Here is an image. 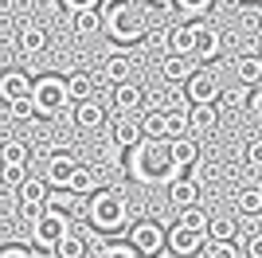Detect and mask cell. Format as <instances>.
I'll return each instance as SVG.
<instances>
[{
	"label": "cell",
	"instance_id": "31",
	"mask_svg": "<svg viewBox=\"0 0 262 258\" xmlns=\"http://www.w3.org/2000/svg\"><path fill=\"white\" fill-rule=\"evenodd\" d=\"M176 223H180V227H192V231H204V235H208V227H211V215L204 211V207H180Z\"/></svg>",
	"mask_w": 262,
	"mask_h": 258
},
{
	"label": "cell",
	"instance_id": "19",
	"mask_svg": "<svg viewBox=\"0 0 262 258\" xmlns=\"http://www.w3.org/2000/svg\"><path fill=\"white\" fill-rule=\"evenodd\" d=\"M20 55H28V59H35V55L47 51V32L39 28V24H24L20 28Z\"/></svg>",
	"mask_w": 262,
	"mask_h": 258
},
{
	"label": "cell",
	"instance_id": "29",
	"mask_svg": "<svg viewBox=\"0 0 262 258\" xmlns=\"http://www.w3.org/2000/svg\"><path fill=\"white\" fill-rule=\"evenodd\" d=\"M208 239H215V243H231V239H239V223H235L231 215H211Z\"/></svg>",
	"mask_w": 262,
	"mask_h": 258
},
{
	"label": "cell",
	"instance_id": "12",
	"mask_svg": "<svg viewBox=\"0 0 262 258\" xmlns=\"http://www.w3.org/2000/svg\"><path fill=\"white\" fill-rule=\"evenodd\" d=\"M32 86H35V78L32 75H24V71H4L0 75V102L8 106V102H16V98H28L32 94Z\"/></svg>",
	"mask_w": 262,
	"mask_h": 258
},
{
	"label": "cell",
	"instance_id": "28",
	"mask_svg": "<svg viewBox=\"0 0 262 258\" xmlns=\"http://www.w3.org/2000/svg\"><path fill=\"white\" fill-rule=\"evenodd\" d=\"M102 75L110 78V82H125V78H133V59L129 55H110L106 59V67H102Z\"/></svg>",
	"mask_w": 262,
	"mask_h": 258
},
{
	"label": "cell",
	"instance_id": "38",
	"mask_svg": "<svg viewBox=\"0 0 262 258\" xmlns=\"http://www.w3.org/2000/svg\"><path fill=\"white\" fill-rule=\"evenodd\" d=\"M211 4L215 0H176V12H184L188 20H200V16H208Z\"/></svg>",
	"mask_w": 262,
	"mask_h": 258
},
{
	"label": "cell",
	"instance_id": "5",
	"mask_svg": "<svg viewBox=\"0 0 262 258\" xmlns=\"http://www.w3.org/2000/svg\"><path fill=\"white\" fill-rule=\"evenodd\" d=\"M67 235H71V215L51 211V207H43L39 215H32V243H35V250H51L55 254V247H59Z\"/></svg>",
	"mask_w": 262,
	"mask_h": 258
},
{
	"label": "cell",
	"instance_id": "18",
	"mask_svg": "<svg viewBox=\"0 0 262 258\" xmlns=\"http://www.w3.org/2000/svg\"><path fill=\"white\" fill-rule=\"evenodd\" d=\"M71 192H78V196H94L98 188H106L102 184V168H90V164H78L75 168V176H71V184H67Z\"/></svg>",
	"mask_w": 262,
	"mask_h": 258
},
{
	"label": "cell",
	"instance_id": "22",
	"mask_svg": "<svg viewBox=\"0 0 262 258\" xmlns=\"http://www.w3.org/2000/svg\"><path fill=\"white\" fill-rule=\"evenodd\" d=\"M192 47H196V20L192 24H176L172 32H168V51L192 55Z\"/></svg>",
	"mask_w": 262,
	"mask_h": 258
},
{
	"label": "cell",
	"instance_id": "4",
	"mask_svg": "<svg viewBox=\"0 0 262 258\" xmlns=\"http://www.w3.org/2000/svg\"><path fill=\"white\" fill-rule=\"evenodd\" d=\"M32 98H35L39 118H55V114H63L67 102H71V86H67L63 75H39L35 86H32Z\"/></svg>",
	"mask_w": 262,
	"mask_h": 258
},
{
	"label": "cell",
	"instance_id": "37",
	"mask_svg": "<svg viewBox=\"0 0 262 258\" xmlns=\"http://www.w3.org/2000/svg\"><path fill=\"white\" fill-rule=\"evenodd\" d=\"M141 125H145V137H168V129H164V110L161 106L149 110V114L141 118Z\"/></svg>",
	"mask_w": 262,
	"mask_h": 258
},
{
	"label": "cell",
	"instance_id": "17",
	"mask_svg": "<svg viewBox=\"0 0 262 258\" xmlns=\"http://www.w3.org/2000/svg\"><path fill=\"white\" fill-rule=\"evenodd\" d=\"M141 137H145V125H141V121L133 118V114H118V121H114V145H121V149L129 153Z\"/></svg>",
	"mask_w": 262,
	"mask_h": 258
},
{
	"label": "cell",
	"instance_id": "9",
	"mask_svg": "<svg viewBox=\"0 0 262 258\" xmlns=\"http://www.w3.org/2000/svg\"><path fill=\"white\" fill-rule=\"evenodd\" d=\"M219 51H223V35H219V28H211L208 20H196V47H192V59L211 63V59H219Z\"/></svg>",
	"mask_w": 262,
	"mask_h": 258
},
{
	"label": "cell",
	"instance_id": "33",
	"mask_svg": "<svg viewBox=\"0 0 262 258\" xmlns=\"http://www.w3.org/2000/svg\"><path fill=\"white\" fill-rule=\"evenodd\" d=\"M8 118L12 121H32V118H39V110H35V98L28 94V98H16V102H8Z\"/></svg>",
	"mask_w": 262,
	"mask_h": 258
},
{
	"label": "cell",
	"instance_id": "24",
	"mask_svg": "<svg viewBox=\"0 0 262 258\" xmlns=\"http://www.w3.org/2000/svg\"><path fill=\"white\" fill-rule=\"evenodd\" d=\"M235 75L243 86H262V55H243L235 63Z\"/></svg>",
	"mask_w": 262,
	"mask_h": 258
},
{
	"label": "cell",
	"instance_id": "45",
	"mask_svg": "<svg viewBox=\"0 0 262 258\" xmlns=\"http://www.w3.org/2000/svg\"><path fill=\"white\" fill-rule=\"evenodd\" d=\"M251 114L254 121H262V86H254V94H251Z\"/></svg>",
	"mask_w": 262,
	"mask_h": 258
},
{
	"label": "cell",
	"instance_id": "3",
	"mask_svg": "<svg viewBox=\"0 0 262 258\" xmlns=\"http://www.w3.org/2000/svg\"><path fill=\"white\" fill-rule=\"evenodd\" d=\"M86 223H90V231H98V235H118V231H125V223H129L125 196H121L118 188H98L86 204Z\"/></svg>",
	"mask_w": 262,
	"mask_h": 258
},
{
	"label": "cell",
	"instance_id": "15",
	"mask_svg": "<svg viewBox=\"0 0 262 258\" xmlns=\"http://www.w3.org/2000/svg\"><path fill=\"white\" fill-rule=\"evenodd\" d=\"M168 204H172L176 211H180V207H196V204H200V184L192 180V176H184V172H180V176L168 184Z\"/></svg>",
	"mask_w": 262,
	"mask_h": 258
},
{
	"label": "cell",
	"instance_id": "23",
	"mask_svg": "<svg viewBox=\"0 0 262 258\" xmlns=\"http://www.w3.org/2000/svg\"><path fill=\"white\" fill-rule=\"evenodd\" d=\"M215 121H219L215 102H196V106H192V133H211Z\"/></svg>",
	"mask_w": 262,
	"mask_h": 258
},
{
	"label": "cell",
	"instance_id": "10",
	"mask_svg": "<svg viewBox=\"0 0 262 258\" xmlns=\"http://www.w3.org/2000/svg\"><path fill=\"white\" fill-rule=\"evenodd\" d=\"M204 231H192V227H180L176 223L172 231H168V250H172L176 258H192V254H200L204 250Z\"/></svg>",
	"mask_w": 262,
	"mask_h": 258
},
{
	"label": "cell",
	"instance_id": "20",
	"mask_svg": "<svg viewBox=\"0 0 262 258\" xmlns=\"http://www.w3.org/2000/svg\"><path fill=\"white\" fill-rule=\"evenodd\" d=\"M161 110H164L168 137H188V129H192V106H161Z\"/></svg>",
	"mask_w": 262,
	"mask_h": 258
},
{
	"label": "cell",
	"instance_id": "48",
	"mask_svg": "<svg viewBox=\"0 0 262 258\" xmlns=\"http://www.w3.org/2000/svg\"><path fill=\"white\" fill-rule=\"evenodd\" d=\"M258 55H262V51H258Z\"/></svg>",
	"mask_w": 262,
	"mask_h": 258
},
{
	"label": "cell",
	"instance_id": "8",
	"mask_svg": "<svg viewBox=\"0 0 262 258\" xmlns=\"http://www.w3.org/2000/svg\"><path fill=\"white\" fill-rule=\"evenodd\" d=\"M184 94H188V102H192V106H196V102H219L223 86H219V78L211 75L208 67H196V75L184 82Z\"/></svg>",
	"mask_w": 262,
	"mask_h": 258
},
{
	"label": "cell",
	"instance_id": "14",
	"mask_svg": "<svg viewBox=\"0 0 262 258\" xmlns=\"http://www.w3.org/2000/svg\"><path fill=\"white\" fill-rule=\"evenodd\" d=\"M192 75H196L192 55H176V51H168V55L161 59V78H164V82H188Z\"/></svg>",
	"mask_w": 262,
	"mask_h": 258
},
{
	"label": "cell",
	"instance_id": "32",
	"mask_svg": "<svg viewBox=\"0 0 262 258\" xmlns=\"http://www.w3.org/2000/svg\"><path fill=\"white\" fill-rule=\"evenodd\" d=\"M86 254H90V243H86V239H78L75 231L55 247V258H86Z\"/></svg>",
	"mask_w": 262,
	"mask_h": 258
},
{
	"label": "cell",
	"instance_id": "25",
	"mask_svg": "<svg viewBox=\"0 0 262 258\" xmlns=\"http://www.w3.org/2000/svg\"><path fill=\"white\" fill-rule=\"evenodd\" d=\"M106 28V12L102 8H86V12H75V35H94Z\"/></svg>",
	"mask_w": 262,
	"mask_h": 258
},
{
	"label": "cell",
	"instance_id": "34",
	"mask_svg": "<svg viewBox=\"0 0 262 258\" xmlns=\"http://www.w3.org/2000/svg\"><path fill=\"white\" fill-rule=\"evenodd\" d=\"M75 204H78V192H71V188H55L51 200H47L51 211H63V215H75Z\"/></svg>",
	"mask_w": 262,
	"mask_h": 258
},
{
	"label": "cell",
	"instance_id": "11",
	"mask_svg": "<svg viewBox=\"0 0 262 258\" xmlns=\"http://www.w3.org/2000/svg\"><path fill=\"white\" fill-rule=\"evenodd\" d=\"M75 168H78V161H75V153H51L47 157V168H43V176H47V184L51 188H67L71 184V176H75Z\"/></svg>",
	"mask_w": 262,
	"mask_h": 258
},
{
	"label": "cell",
	"instance_id": "36",
	"mask_svg": "<svg viewBox=\"0 0 262 258\" xmlns=\"http://www.w3.org/2000/svg\"><path fill=\"white\" fill-rule=\"evenodd\" d=\"M243 254H247V250H243L235 239H231V243H215V239H211L208 247H204V258H243Z\"/></svg>",
	"mask_w": 262,
	"mask_h": 258
},
{
	"label": "cell",
	"instance_id": "47",
	"mask_svg": "<svg viewBox=\"0 0 262 258\" xmlns=\"http://www.w3.org/2000/svg\"><path fill=\"white\" fill-rule=\"evenodd\" d=\"M243 4H262V0H243Z\"/></svg>",
	"mask_w": 262,
	"mask_h": 258
},
{
	"label": "cell",
	"instance_id": "44",
	"mask_svg": "<svg viewBox=\"0 0 262 258\" xmlns=\"http://www.w3.org/2000/svg\"><path fill=\"white\" fill-rule=\"evenodd\" d=\"M243 250H247V258H262V235H251L243 243Z\"/></svg>",
	"mask_w": 262,
	"mask_h": 258
},
{
	"label": "cell",
	"instance_id": "27",
	"mask_svg": "<svg viewBox=\"0 0 262 258\" xmlns=\"http://www.w3.org/2000/svg\"><path fill=\"white\" fill-rule=\"evenodd\" d=\"M172 157H176V164H180V172H188L200 161V145L192 137H172Z\"/></svg>",
	"mask_w": 262,
	"mask_h": 258
},
{
	"label": "cell",
	"instance_id": "30",
	"mask_svg": "<svg viewBox=\"0 0 262 258\" xmlns=\"http://www.w3.org/2000/svg\"><path fill=\"white\" fill-rule=\"evenodd\" d=\"M94 258H141L137 254V247H133L129 239H125V243H94Z\"/></svg>",
	"mask_w": 262,
	"mask_h": 258
},
{
	"label": "cell",
	"instance_id": "40",
	"mask_svg": "<svg viewBox=\"0 0 262 258\" xmlns=\"http://www.w3.org/2000/svg\"><path fill=\"white\" fill-rule=\"evenodd\" d=\"M24 180H28V164H4V184H8L12 192H16Z\"/></svg>",
	"mask_w": 262,
	"mask_h": 258
},
{
	"label": "cell",
	"instance_id": "16",
	"mask_svg": "<svg viewBox=\"0 0 262 258\" xmlns=\"http://www.w3.org/2000/svg\"><path fill=\"white\" fill-rule=\"evenodd\" d=\"M141 102H145V90L137 82H114V110L118 114H137L141 110Z\"/></svg>",
	"mask_w": 262,
	"mask_h": 258
},
{
	"label": "cell",
	"instance_id": "21",
	"mask_svg": "<svg viewBox=\"0 0 262 258\" xmlns=\"http://www.w3.org/2000/svg\"><path fill=\"white\" fill-rule=\"evenodd\" d=\"M219 114H239L243 106H251V86H227V90H223V94H219Z\"/></svg>",
	"mask_w": 262,
	"mask_h": 258
},
{
	"label": "cell",
	"instance_id": "26",
	"mask_svg": "<svg viewBox=\"0 0 262 258\" xmlns=\"http://www.w3.org/2000/svg\"><path fill=\"white\" fill-rule=\"evenodd\" d=\"M67 86H71V102H86V98H94V75L90 71H75V75H67Z\"/></svg>",
	"mask_w": 262,
	"mask_h": 258
},
{
	"label": "cell",
	"instance_id": "46",
	"mask_svg": "<svg viewBox=\"0 0 262 258\" xmlns=\"http://www.w3.org/2000/svg\"><path fill=\"white\" fill-rule=\"evenodd\" d=\"M153 8H176V0H149Z\"/></svg>",
	"mask_w": 262,
	"mask_h": 258
},
{
	"label": "cell",
	"instance_id": "35",
	"mask_svg": "<svg viewBox=\"0 0 262 258\" xmlns=\"http://www.w3.org/2000/svg\"><path fill=\"white\" fill-rule=\"evenodd\" d=\"M235 207H239L243 215H258L262 211V188H243V192L235 196Z\"/></svg>",
	"mask_w": 262,
	"mask_h": 258
},
{
	"label": "cell",
	"instance_id": "13",
	"mask_svg": "<svg viewBox=\"0 0 262 258\" xmlns=\"http://www.w3.org/2000/svg\"><path fill=\"white\" fill-rule=\"evenodd\" d=\"M75 125L82 133H98L106 125V106H102L98 98H86V102H78L75 106Z\"/></svg>",
	"mask_w": 262,
	"mask_h": 258
},
{
	"label": "cell",
	"instance_id": "42",
	"mask_svg": "<svg viewBox=\"0 0 262 258\" xmlns=\"http://www.w3.org/2000/svg\"><path fill=\"white\" fill-rule=\"evenodd\" d=\"M59 4H63L71 16H75V12H86V8H102V0H59Z\"/></svg>",
	"mask_w": 262,
	"mask_h": 258
},
{
	"label": "cell",
	"instance_id": "6",
	"mask_svg": "<svg viewBox=\"0 0 262 258\" xmlns=\"http://www.w3.org/2000/svg\"><path fill=\"white\" fill-rule=\"evenodd\" d=\"M129 243L137 247L141 258H157L161 250H168V231L153 219H137V223H129Z\"/></svg>",
	"mask_w": 262,
	"mask_h": 258
},
{
	"label": "cell",
	"instance_id": "43",
	"mask_svg": "<svg viewBox=\"0 0 262 258\" xmlns=\"http://www.w3.org/2000/svg\"><path fill=\"white\" fill-rule=\"evenodd\" d=\"M0 258H35L28 247H20V243H4L0 247Z\"/></svg>",
	"mask_w": 262,
	"mask_h": 258
},
{
	"label": "cell",
	"instance_id": "41",
	"mask_svg": "<svg viewBox=\"0 0 262 258\" xmlns=\"http://www.w3.org/2000/svg\"><path fill=\"white\" fill-rule=\"evenodd\" d=\"M243 161L251 164V168H258V172H262V141H251V145H247V153H243Z\"/></svg>",
	"mask_w": 262,
	"mask_h": 258
},
{
	"label": "cell",
	"instance_id": "39",
	"mask_svg": "<svg viewBox=\"0 0 262 258\" xmlns=\"http://www.w3.org/2000/svg\"><path fill=\"white\" fill-rule=\"evenodd\" d=\"M28 157H32V153H28V145H24V141H4V164H28Z\"/></svg>",
	"mask_w": 262,
	"mask_h": 258
},
{
	"label": "cell",
	"instance_id": "2",
	"mask_svg": "<svg viewBox=\"0 0 262 258\" xmlns=\"http://www.w3.org/2000/svg\"><path fill=\"white\" fill-rule=\"evenodd\" d=\"M102 12H106V28L102 32L110 35L114 43H141L145 35H149V28H153V20H149V12L141 8V4H133V0H102Z\"/></svg>",
	"mask_w": 262,
	"mask_h": 258
},
{
	"label": "cell",
	"instance_id": "7",
	"mask_svg": "<svg viewBox=\"0 0 262 258\" xmlns=\"http://www.w3.org/2000/svg\"><path fill=\"white\" fill-rule=\"evenodd\" d=\"M47 200H51V184H47V176H28V180L16 188V204H20V211L28 215V219L43 211Z\"/></svg>",
	"mask_w": 262,
	"mask_h": 258
},
{
	"label": "cell",
	"instance_id": "1",
	"mask_svg": "<svg viewBox=\"0 0 262 258\" xmlns=\"http://www.w3.org/2000/svg\"><path fill=\"white\" fill-rule=\"evenodd\" d=\"M125 168L137 184H172L180 164L172 157V137H141L125 153Z\"/></svg>",
	"mask_w": 262,
	"mask_h": 258
}]
</instances>
